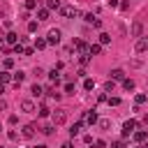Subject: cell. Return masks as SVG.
<instances>
[{
  "label": "cell",
  "instance_id": "6",
  "mask_svg": "<svg viewBox=\"0 0 148 148\" xmlns=\"http://www.w3.org/2000/svg\"><path fill=\"white\" fill-rule=\"evenodd\" d=\"M60 14H62L65 18H69V16H76L79 12H76L74 7H69V5H65V7H60Z\"/></svg>",
  "mask_w": 148,
  "mask_h": 148
},
{
  "label": "cell",
  "instance_id": "7",
  "mask_svg": "<svg viewBox=\"0 0 148 148\" xmlns=\"http://www.w3.org/2000/svg\"><path fill=\"white\" fill-rule=\"evenodd\" d=\"M86 23H90L92 28H102V21H99L95 14H86Z\"/></svg>",
  "mask_w": 148,
  "mask_h": 148
},
{
  "label": "cell",
  "instance_id": "21",
  "mask_svg": "<svg viewBox=\"0 0 148 148\" xmlns=\"http://www.w3.org/2000/svg\"><path fill=\"white\" fill-rule=\"evenodd\" d=\"M88 53H90V56H97V53H102V46H99V44H90V46H88Z\"/></svg>",
  "mask_w": 148,
  "mask_h": 148
},
{
  "label": "cell",
  "instance_id": "10",
  "mask_svg": "<svg viewBox=\"0 0 148 148\" xmlns=\"http://www.w3.org/2000/svg\"><path fill=\"white\" fill-rule=\"evenodd\" d=\"M5 42H7V44H12V46H16V44H18V35H16V32H7Z\"/></svg>",
  "mask_w": 148,
  "mask_h": 148
},
{
  "label": "cell",
  "instance_id": "12",
  "mask_svg": "<svg viewBox=\"0 0 148 148\" xmlns=\"http://www.w3.org/2000/svg\"><path fill=\"white\" fill-rule=\"evenodd\" d=\"M146 139H148V132H146V130L134 132V141H139V143H141V141H146Z\"/></svg>",
  "mask_w": 148,
  "mask_h": 148
},
{
  "label": "cell",
  "instance_id": "41",
  "mask_svg": "<svg viewBox=\"0 0 148 148\" xmlns=\"http://www.w3.org/2000/svg\"><path fill=\"white\" fill-rule=\"evenodd\" d=\"M60 148H72V143H69V141H65V143H62Z\"/></svg>",
  "mask_w": 148,
  "mask_h": 148
},
{
  "label": "cell",
  "instance_id": "43",
  "mask_svg": "<svg viewBox=\"0 0 148 148\" xmlns=\"http://www.w3.org/2000/svg\"><path fill=\"white\" fill-rule=\"evenodd\" d=\"M0 92H5V83H0Z\"/></svg>",
  "mask_w": 148,
  "mask_h": 148
},
{
  "label": "cell",
  "instance_id": "40",
  "mask_svg": "<svg viewBox=\"0 0 148 148\" xmlns=\"http://www.w3.org/2000/svg\"><path fill=\"white\" fill-rule=\"evenodd\" d=\"M106 99H109V97H106L104 92H102V95H97V102H99V104H102V102H106Z\"/></svg>",
  "mask_w": 148,
  "mask_h": 148
},
{
  "label": "cell",
  "instance_id": "28",
  "mask_svg": "<svg viewBox=\"0 0 148 148\" xmlns=\"http://www.w3.org/2000/svg\"><path fill=\"white\" fill-rule=\"evenodd\" d=\"M79 132H81V123H74V125H72V130H69V134H72V136H76Z\"/></svg>",
  "mask_w": 148,
  "mask_h": 148
},
{
  "label": "cell",
  "instance_id": "25",
  "mask_svg": "<svg viewBox=\"0 0 148 148\" xmlns=\"http://www.w3.org/2000/svg\"><path fill=\"white\" fill-rule=\"evenodd\" d=\"M123 88H125V90H132V88H134V81H132V79H123Z\"/></svg>",
  "mask_w": 148,
  "mask_h": 148
},
{
  "label": "cell",
  "instance_id": "36",
  "mask_svg": "<svg viewBox=\"0 0 148 148\" xmlns=\"http://www.w3.org/2000/svg\"><path fill=\"white\" fill-rule=\"evenodd\" d=\"M25 7H28V9H35V7H37V0H25Z\"/></svg>",
  "mask_w": 148,
  "mask_h": 148
},
{
  "label": "cell",
  "instance_id": "11",
  "mask_svg": "<svg viewBox=\"0 0 148 148\" xmlns=\"http://www.w3.org/2000/svg\"><path fill=\"white\" fill-rule=\"evenodd\" d=\"M21 134H23L25 139H32V136H35V127H32V125H23V132H21Z\"/></svg>",
  "mask_w": 148,
  "mask_h": 148
},
{
  "label": "cell",
  "instance_id": "13",
  "mask_svg": "<svg viewBox=\"0 0 148 148\" xmlns=\"http://www.w3.org/2000/svg\"><path fill=\"white\" fill-rule=\"evenodd\" d=\"M106 44H111V35L109 32H102L99 35V46H106Z\"/></svg>",
  "mask_w": 148,
  "mask_h": 148
},
{
  "label": "cell",
  "instance_id": "27",
  "mask_svg": "<svg viewBox=\"0 0 148 148\" xmlns=\"http://www.w3.org/2000/svg\"><path fill=\"white\" fill-rule=\"evenodd\" d=\"M53 130H56L53 125H44V127H42V134H46V136H51V134H53Z\"/></svg>",
  "mask_w": 148,
  "mask_h": 148
},
{
  "label": "cell",
  "instance_id": "39",
  "mask_svg": "<svg viewBox=\"0 0 148 148\" xmlns=\"http://www.w3.org/2000/svg\"><path fill=\"white\" fill-rule=\"evenodd\" d=\"M5 67H7V69L14 67V60H12V58H5Z\"/></svg>",
  "mask_w": 148,
  "mask_h": 148
},
{
  "label": "cell",
  "instance_id": "20",
  "mask_svg": "<svg viewBox=\"0 0 148 148\" xmlns=\"http://www.w3.org/2000/svg\"><path fill=\"white\" fill-rule=\"evenodd\" d=\"M74 46L81 51V56H83V53H88V44H86V42H79V39H76V42H74Z\"/></svg>",
  "mask_w": 148,
  "mask_h": 148
},
{
  "label": "cell",
  "instance_id": "19",
  "mask_svg": "<svg viewBox=\"0 0 148 148\" xmlns=\"http://www.w3.org/2000/svg\"><path fill=\"white\" fill-rule=\"evenodd\" d=\"M37 18H39V21H46V18H49V9H46V7L37 9Z\"/></svg>",
  "mask_w": 148,
  "mask_h": 148
},
{
  "label": "cell",
  "instance_id": "18",
  "mask_svg": "<svg viewBox=\"0 0 148 148\" xmlns=\"http://www.w3.org/2000/svg\"><path fill=\"white\" fill-rule=\"evenodd\" d=\"M62 5H60V0H46V9L51 12V9H60Z\"/></svg>",
  "mask_w": 148,
  "mask_h": 148
},
{
  "label": "cell",
  "instance_id": "44",
  "mask_svg": "<svg viewBox=\"0 0 148 148\" xmlns=\"http://www.w3.org/2000/svg\"><path fill=\"white\" fill-rule=\"evenodd\" d=\"M0 130H2V125H0Z\"/></svg>",
  "mask_w": 148,
  "mask_h": 148
},
{
  "label": "cell",
  "instance_id": "42",
  "mask_svg": "<svg viewBox=\"0 0 148 148\" xmlns=\"http://www.w3.org/2000/svg\"><path fill=\"white\" fill-rule=\"evenodd\" d=\"M143 123H146V125H148V113H146V116H143Z\"/></svg>",
  "mask_w": 148,
  "mask_h": 148
},
{
  "label": "cell",
  "instance_id": "15",
  "mask_svg": "<svg viewBox=\"0 0 148 148\" xmlns=\"http://www.w3.org/2000/svg\"><path fill=\"white\" fill-rule=\"evenodd\" d=\"M49 79L58 86V83H60V72H58V69H51V72H49Z\"/></svg>",
  "mask_w": 148,
  "mask_h": 148
},
{
  "label": "cell",
  "instance_id": "1",
  "mask_svg": "<svg viewBox=\"0 0 148 148\" xmlns=\"http://www.w3.org/2000/svg\"><path fill=\"white\" fill-rule=\"evenodd\" d=\"M51 118L56 125H62V123H67L69 113H67V109H56V111H51Z\"/></svg>",
  "mask_w": 148,
  "mask_h": 148
},
{
  "label": "cell",
  "instance_id": "30",
  "mask_svg": "<svg viewBox=\"0 0 148 148\" xmlns=\"http://www.w3.org/2000/svg\"><path fill=\"white\" fill-rule=\"evenodd\" d=\"M83 88H86V90H92V88H95V81H92V79H86V81H83Z\"/></svg>",
  "mask_w": 148,
  "mask_h": 148
},
{
  "label": "cell",
  "instance_id": "31",
  "mask_svg": "<svg viewBox=\"0 0 148 148\" xmlns=\"http://www.w3.org/2000/svg\"><path fill=\"white\" fill-rule=\"evenodd\" d=\"M97 123H99V127H102V130L111 127V120H109V118H102V120H97Z\"/></svg>",
  "mask_w": 148,
  "mask_h": 148
},
{
  "label": "cell",
  "instance_id": "3",
  "mask_svg": "<svg viewBox=\"0 0 148 148\" xmlns=\"http://www.w3.org/2000/svg\"><path fill=\"white\" fill-rule=\"evenodd\" d=\"M134 130H136V120H125V123H123V136L134 134Z\"/></svg>",
  "mask_w": 148,
  "mask_h": 148
},
{
  "label": "cell",
  "instance_id": "23",
  "mask_svg": "<svg viewBox=\"0 0 148 148\" xmlns=\"http://www.w3.org/2000/svg\"><path fill=\"white\" fill-rule=\"evenodd\" d=\"M113 88H116V81H111V79H109V81L104 83V92H113Z\"/></svg>",
  "mask_w": 148,
  "mask_h": 148
},
{
  "label": "cell",
  "instance_id": "24",
  "mask_svg": "<svg viewBox=\"0 0 148 148\" xmlns=\"http://www.w3.org/2000/svg\"><path fill=\"white\" fill-rule=\"evenodd\" d=\"M35 49H46V39L37 37V39H35Z\"/></svg>",
  "mask_w": 148,
  "mask_h": 148
},
{
  "label": "cell",
  "instance_id": "34",
  "mask_svg": "<svg viewBox=\"0 0 148 148\" xmlns=\"http://www.w3.org/2000/svg\"><path fill=\"white\" fill-rule=\"evenodd\" d=\"M65 92L67 95H74V83H65Z\"/></svg>",
  "mask_w": 148,
  "mask_h": 148
},
{
  "label": "cell",
  "instance_id": "26",
  "mask_svg": "<svg viewBox=\"0 0 148 148\" xmlns=\"http://www.w3.org/2000/svg\"><path fill=\"white\" fill-rule=\"evenodd\" d=\"M146 99H148V95H146V92H139V95H136V106H139V104H146Z\"/></svg>",
  "mask_w": 148,
  "mask_h": 148
},
{
  "label": "cell",
  "instance_id": "29",
  "mask_svg": "<svg viewBox=\"0 0 148 148\" xmlns=\"http://www.w3.org/2000/svg\"><path fill=\"white\" fill-rule=\"evenodd\" d=\"M79 62H81V65H83V67H86V65H88V62H90V53H83V56H81V58H79Z\"/></svg>",
  "mask_w": 148,
  "mask_h": 148
},
{
  "label": "cell",
  "instance_id": "35",
  "mask_svg": "<svg viewBox=\"0 0 148 148\" xmlns=\"http://www.w3.org/2000/svg\"><path fill=\"white\" fill-rule=\"evenodd\" d=\"M106 102H109V104H111V106H118V104H120V99H118V97H109V99H106Z\"/></svg>",
  "mask_w": 148,
  "mask_h": 148
},
{
  "label": "cell",
  "instance_id": "33",
  "mask_svg": "<svg viewBox=\"0 0 148 148\" xmlns=\"http://www.w3.org/2000/svg\"><path fill=\"white\" fill-rule=\"evenodd\" d=\"M39 116H42V118L51 116V109H49V106H42V109H39Z\"/></svg>",
  "mask_w": 148,
  "mask_h": 148
},
{
  "label": "cell",
  "instance_id": "5",
  "mask_svg": "<svg viewBox=\"0 0 148 148\" xmlns=\"http://www.w3.org/2000/svg\"><path fill=\"white\" fill-rule=\"evenodd\" d=\"M21 111H23V113H32V111H35V102H32V99H23V102H21Z\"/></svg>",
  "mask_w": 148,
  "mask_h": 148
},
{
  "label": "cell",
  "instance_id": "22",
  "mask_svg": "<svg viewBox=\"0 0 148 148\" xmlns=\"http://www.w3.org/2000/svg\"><path fill=\"white\" fill-rule=\"evenodd\" d=\"M30 92H32L35 97H42V95H44V90H42V86H39V83H35V86L30 88Z\"/></svg>",
  "mask_w": 148,
  "mask_h": 148
},
{
  "label": "cell",
  "instance_id": "4",
  "mask_svg": "<svg viewBox=\"0 0 148 148\" xmlns=\"http://www.w3.org/2000/svg\"><path fill=\"white\" fill-rule=\"evenodd\" d=\"M134 51H136V53L148 51V37H139V39H136V44H134Z\"/></svg>",
  "mask_w": 148,
  "mask_h": 148
},
{
  "label": "cell",
  "instance_id": "37",
  "mask_svg": "<svg viewBox=\"0 0 148 148\" xmlns=\"http://www.w3.org/2000/svg\"><path fill=\"white\" fill-rule=\"evenodd\" d=\"M113 148H127V146H125L123 139H118V141H113Z\"/></svg>",
  "mask_w": 148,
  "mask_h": 148
},
{
  "label": "cell",
  "instance_id": "32",
  "mask_svg": "<svg viewBox=\"0 0 148 148\" xmlns=\"http://www.w3.org/2000/svg\"><path fill=\"white\" fill-rule=\"evenodd\" d=\"M9 79H12V74H9V72H0V83H7Z\"/></svg>",
  "mask_w": 148,
  "mask_h": 148
},
{
  "label": "cell",
  "instance_id": "9",
  "mask_svg": "<svg viewBox=\"0 0 148 148\" xmlns=\"http://www.w3.org/2000/svg\"><path fill=\"white\" fill-rule=\"evenodd\" d=\"M141 30H143V23L136 21V23L132 25V37H141Z\"/></svg>",
  "mask_w": 148,
  "mask_h": 148
},
{
  "label": "cell",
  "instance_id": "38",
  "mask_svg": "<svg viewBox=\"0 0 148 148\" xmlns=\"http://www.w3.org/2000/svg\"><path fill=\"white\" fill-rule=\"evenodd\" d=\"M28 30H30V32H35V30H37V23H35V21H30V23H28Z\"/></svg>",
  "mask_w": 148,
  "mask_h": 148
},
{
  "label": "cell",
  "instance_id": "17",
  "mask_svg": "<svg viewBox=\"0 0 148 148\" xmlns=\"http://www.w3.org/2000/svg\"><path fill=\"white\" fill-rule=\"evenodd\" d=\"M86 123H88V125H95V123H97V113H95V111H88V113H86Z\"/></svg>",
  "mask_w": 148,
  "mask_h": 148
},
{
  "label": "cell",
  "instance_id": "14",
  "mask_svg": "<svg viewBox=\"0 0 148 148\" xmlns=\"http://www.w3.org/2000/svg\"><path fill=\"white\" fill-rule=\"evenodd\" d=\"M12 79H14V86H21L23 79H25V74L23 72H16V74H12Z\"/></svg>",
  "mask_w": 148,
  "mask_h": 148
},
{
  "label": "cell",
  "instance_id": "2",
  "mask_svg": "<svg viewBox=\"0 0 148 148\" xmlns=\"http://www.w3.org/2000/svg\"><path fill=\"white\" fill-rule=\"evenodd\" d=\"M60 37H62V32L58 28H51L46 32V44H60Z\"/></svg>",
  "mask_w": 148,
  "mask_h": 148
},
{
  "label": "cell",
  "instance_id": "16",
  "mask_svg": "<svg viewBox=\"0 0 148 148\" xmlns=\"http://www.w3.org/2000/svg\"><path fill=\"white\" fill-rule=\"evenodd\" d=\"M46 95L53 97V99H60V92L56 90V86H49V88H46Z\"/></svg>",
  "mask_w": 148,
  "mask_h": 148
},
{
  "label": "cell",
  "instance_id": "8",
  "mask_svg": "<svg viewBox=\"0 0 148 148\" xmlns=\"http://www.w3.org/2000/svg\"><path fill=\"white\" fill-rule=\"evenodd\" d=\"M109 74H111V81H123L125 79V72L123 69H111Z\"/></svg>",
  "mask_w": 148,
  "mask_h": 148
}]
</instances>
